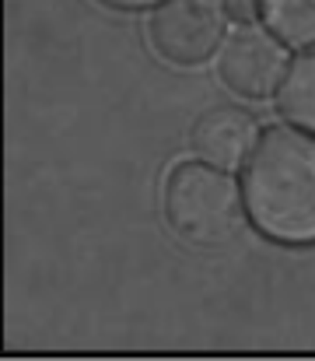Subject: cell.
<instances>
[{"label":"cell","mask_w":315,"mask_h":361,"mask_svg":"<svg viewBox=\"0 0 315 361\" xmlns=\"http://www.w3.org/2000/svg\"><path fill=\"white\" fill-rule=\"evenodd\" d=\"M231 18L224 0H158L147 18V39L168 63H204L217 53Z\"/></svg>","instance_id":"cell-3"},{"label":"cell","mask_w":315,"mask_h":361,"mask_svg":"<svg viewBox=\"0 0 315 361\" xmlns=\"http://www.w3.org/2000/svg\"><path fill=\"white\" fill-rule=\"evenodd\" d=\"M242 204L256 232L284 245L315 242V133L273 126L245 158Z\"/></svg>","instance_id":"cell-1"},{"label":"cell","mask_w":315,"mask_h":361,"mask_svg":"<svg viewBox=\"0 0 315 361\" xmlns=\"http://www.w3.org/2000/svg\"><path fill=\"white\" fill-rule=\"evenodd\" d=\"M224 7H228V18L235 25H245V21L259 18V0H224Z\"/></svg>","instance_id":"cell-8"},{"label":"cell","mask_w":315,"mask_h":361,"mask_svg":"<svg viewBox=\"0 0 315 361\" xmlns=\"http://www.w3.org/2000/svg\"><path fill=\"white\" fill-rule=\"evenodd\" d=\"M288 49L284 42L256 21L238 25L235 32H224L217 46V78L224 88L245 102L273 99L284 74H288Z\"/></svg>","instance_id":"cell-4"},{"label":"cell","mask_w":315,"mask_h":361,"mask_svg":"<svg viewBox=\"0 0 315 361\" xmlns=\"http://www.w3.org/2000/svg\"><path fill=\"white\" fill-rule=\"evenodd\" d=\"M277 102L298 130L315 133V46H305V53L288 63V74L277 88Z\"/></svg>","instance_id":"cell-6"},{"label":"cell","mask_w":315,"mask_h":361,"mask_svg":"<svg viewBox=\"0 0 315 361\" xmlns=\"http://www.w3.org/2000/svg\"><path fill=\"white\" fill-rule=\"evenodd\" d=\"M259 18L284 46H315V0H259Z\"/></svg>","instance_id":"cell-7"},{"label":"cell","mask_w":315,"mask_h":361,"mask_svg":"<svg viewBox=\"0 0 315 361\" xmlns=\"http://www.w3.org/2000/svg\"><path fill=\"white\" fill-rule=\"evenodd\" d=\"M109 7H119V11H140V7H154L158 0H102Z\"/></svg>","instance_id":"cell-9"},{"label":"cell","mask_w":315,"mask_h":361,"mask_svg":"<svg viewBox=\"0 0 315 361\" xmlns=\"http://www.w3.org/2000/svg\"><path fill=\"white\" fill-rule=\"evenodd\" d=\"M256 140H259L256 120L245 109H235V106L207 109L200 120L193 123V133H190V144H193L197 158L207 161V165L224 169V172L242 169L249 151L256 147Z\"/></svg>","instance_id":"cell-5"},{"label":"cell","mask_w":315,"mask_h":361,"mask_svg":"<svg viewBox=\"0 0 315 361\" xmlns=\"http://www.w3.org/2000/svg\"><path fill=\"white\" fill-rule=\"evenodd\" d=\"M165 218L179 239L204 249L221 245L242 225V190L217 165H175L165 179Z\"/></svg>","instance_id":"cell-2"}]
</instances>
